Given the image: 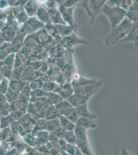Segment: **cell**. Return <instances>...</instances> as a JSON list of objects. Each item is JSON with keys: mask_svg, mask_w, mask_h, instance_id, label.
<instances>
[{"mask_svg": "<svg viewBox=\"0 0 138 155\" xmlns=\"http://www.w3.org/2000/svg\"><path fill=\"white\" fill-rule=\"evenodd\" d=\"M132 22L125 18L121 23L111 29L105 39V45L110 47L115 45L119 44V42L124 39L129 33L132 27Z\"/></svg>", "mask_w": 138, "mask_h": 155, "instance_id": "cell-1", "label": "cell"}, {"mask_svg": "<svg viewBox=\"0 0 138 155\" xmlns=\"http://www.w3.org/2000/svg\"><path fill=\"white\" fill-rule=\"evenodd\" d=\"M106 16L111 25V29L121 23L126 18V11L117 6H110L106 4L102 9V12Z\"/></svg>", "mask_w": 138, "mask_h": 155, "instance_id": "cell-2", "label": "cell"}, {"mask_svg": "<svg viewBox=\"0 0 138 155\" xmlns=\"http://www.w3.org/2000/svg\"><path fill=\"white\" fill-rule=\"evenodd\" d=\"M108 0H88L85 6L83 7L89 18V23L94 25L96 16L102 12V9Z\"/></svg>", "mask_w": 138, "mask_h": 155, "instance_id": "cell-3", "label": "cell"}, {"mask_svg": "<svg viewBox=\"0 0 138 155\" xmlns=\"http://www.w3.org/2000/svg\"><path fill=\"white\" fill-rule=\"evenodd\" d=\"M132 22V27L129 33L119 44L133 42L138 47V21Z\"/></svg>", "mask_w": 138, "mask_h": 155, "instance_id": "cell-4", "label": "cell"}, {"mask_svg": "<svg viewBox=\"0 0 138 155\" xmlns=\"http://www.w3.org/2000/svg\"><path fill=\"white\" fill-rule=\"evenodd\" d=\"M126 18L131 22L138 21V0H135L126 10Z\"/></svg>", "mask_w": 138, "mask_h": 155, "instance_id": "cell-5", "label": "cell"}, {"mask_svg": "<svg viewBox=\"0 0 138 155\" xmlns=\"http://www.w3.org/2000/svg\"><path fill=\"white\" fill-rule=\"evenodd\" d=\"M75 7V6L66 7L65 5L62 6L60 8H61L60 11L63 14L65 21L66 22L70 25L77 26L74 21L73 17V12Z\"/></svg>", "mask_w": 138, "mask_h": 155, "instance_id": "cell-6", "label": "cell"}, {"mask_svg": "<svg viewBox=\"0 0 138 155\" xmlns=\"http://www.w3.org/2000/svg\"><path fill=\"white\" fill-rule=\"evenodd\" d=\"M96 118H89L79 116L76 122L77 125L86 128V129L95 128L97 125Z\"/></svg>", "mask_w": 138, "mask_h": 155, "instance_id": "cell-7", "label": "cell"}, {"mask_svg": "<svg viewBox=\"0 0 138 155\" xmlns=\"http://www.w3.org/2000/svg\"><path fill=\"white\" fill-rule=\"evenodd\" d=\"M76 111L79 116L86 117L89 118H96L95 115L90 113L88 109L87 103L82 104L77 106L76 108Z\"/></svg>", "mask_w": 138, "mask_h": 155, "instance_id": "cell-8", "label": "cell"}, {"mask_svg": "<svg viewBox=\"0 0 138 155\" xmlns=\"http://www.w3.org/2000/svg\"><path fill=\"white\" fill-rule=\"evenodd\" d=\"M76 143L77 146L81 150L82 153L85 155H93L92 151L90 148L89 141H85L76 138Z\"/></svg>", "mask_w": 138, "mask_h": 155, "instance_id": "cell-9", "label": "cell"}, {"mask_svg": "<svg viewBox=\"0 0 138 155\" xmlns=\"http://www.w3.org/2000/svg\"><path fill=\"white\" fill-rule=\"evenodd\" d=\"M87 130V129L86 128L76 125L75 128V136L76 138L84 141H89L88 139Z\"/></svg>", "mask_w": 138, "mask_h": 155, "instance_id": "cell-10", "label": "cell"}, {"mask_svg": "<svg viewBox=\"0 0 138 155\" xmlns=\"http://www.w3.org/2000/svg\"><path fill=\"white\" fill-rule=\"evenodd\" d=\"M79 2L80 0H66L64 2V5L66 7H74Z\"/></svg>", "mask_w": 138, "mask_h": 155, "instance_id": "cell-11", "label": "cell"}, {"mask_svg": "<svg viewBox=\"0 0 138 155\" xmlns=\"http://www.w3.org/2000/svg\"><path fill=\"white\" fill-rule=\"evenodd\" d=\"M120 153H121V155H130V153H129L127 152V150L125 148H121Z\"/></svg>", "mask_w": 138, "mask_h": 155, "instance_id": "cell-12", "label": "cell"}, {"mask_svg": "<svg viewBox=\"0 0 138 155\" xmlns=\"http://www.w3.org/2000/svg\"><path fill=\"white\" fill-rule=\"evenodd\" d=\"M88 0H80V3H81V6L82 8L85 6L87 3Z\"/></svg>", "mask_w": 138, "mask_h": 155, "instance_id": "cell-13", "label": "cell"}]
</instances>
